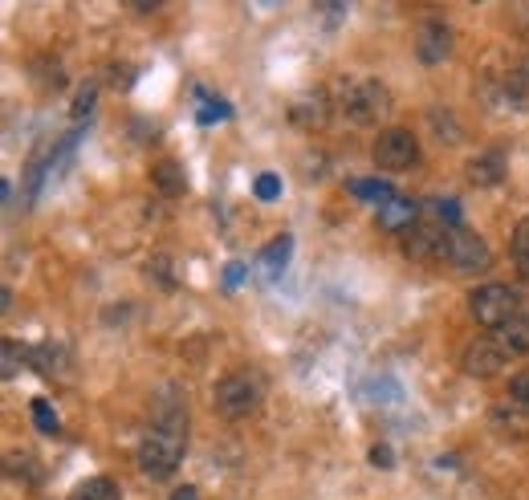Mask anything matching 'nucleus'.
Wrapping results in <instances>:
<instances>
[{"label": "nucleus", "instance_id": "8", "mask_svg": "<svg viewBox=\"0 0 529 500\" xmlns=\"http://www.w3.org/2000/svg\"><path fill=\"white\" fill-rule=\"evenodd\" d=\"M444 236H448V224H411L403 232V253L411 261H428V257H440V248H444Z\"/></svg>", "mask_w": 529, "mask_h": 500}, {"label": "nucleus", "instance_id": "25", "mask_svg": "<svg viewBox=\"0 0 529 500\" xmlns=\"http://www.w3.org/2000/svg\"><path fill=\"white\" fill-rule=\"evenodd\" d=\"M245 273H249L245 265H228V273H224V289H237V285L245 281Z\"/></svg>", "mask_w": 529, "mask_h": 500}, {"label": "nucleus", "instance_id": "6", "mask_svg": "<svg viewBox=\"0 0 529 500\" xmlns=\"http://www.w3.org/2000/svg\"><path fill=\"white\" fill-rule=\"evenodd\" d=\"M391 110V94L383 82H359L346 90V114L355 122H379Z\"/></svg>", "mask_w": 529, "mask_h": 500}, {"label": "nucleus", "instance_id": "26", "mask_svg": "<svg viewBox=\"0 0 529 500\" xmlns=\"http://www.w3.org/2000/svg\"><path fill=\"white\" fill-rule=\"evenodd\" d=\"M90 106H94V86H90V90H82V94H78V102H74V118H82V114H86V110H90Z\"/></svg>", "mask_w": 529, "mask_h": 500}, {"label": "nucleus", "instance_id": "16", "mask_svg": "<svg viewBox=\"0 0 529 500\" xmlns=\"http://www.w3.org/2000/svg\"><path fill=\"white\" fill-rule=\"evenodd\" d=\"M74 500H123V488L110 476H90L74 488Z\"/></svg>", "mask_w": 529, "mask_h": 500}, {"label": "nucleus", "instance_id": "13", "mask_svg": "<svg viewBox=\"0 0 529 500\" xmlns=\"http://www.w3.org/2000/svg\"><path fill=\"white\" fill-rule=\"evenodd\" d=\"M468 179H473L477 187L501 183V179H505V155H501V151H489V155H481L477 163H468Z\"/></svg>", "mask_w": 529, "mask_h": 500}, {"label": "nucleus", "instance_id": "2", "mask_svg": "<svg viewBox=\"0 0 529 500\" xmlns=\"http://www.w3.org/2000/svg\"><path fill=\"white\" fill-rule=\"evenodd\" d=\"M265 395V379L257 370H232L216 383V411L224 419H245L249 411H257Z\"/></svg>", "mask_w": 529, "mask_h": 500}, {"label": "nucleus", "instance_id": "22", "mask_svg": "<svg viewBox=\"0 0 529 500\" xmlns=\"http://www.w3.org/2000/svg\"><path fill=\"white\" fill-rule=\"evenodd\" d=\"M253 192H257V200H265V204H273V200L281 196V179H277L273 171H265V175H257V183H253Z\"/></svg>", "mask_w": 529, "mask_h": 500}, {"label": "nucleus", "instance_id": "5", "mask_svg": "<svg viewBox=\"0 0 529 500\" xmlns=\"http://www.w3.org/2000/svg\"><path fill=\"white\" fill-rule=\"evenodd\" d=\"M371 155H375V163H379L383 171H403V167H411V163L420 159V143H416V135H411V131L391 127V131H383V135L375 139Z\"/></svg>", "mask_w": 529, "mask_h": 500}, {"label": "nucleus", "instance_id": "14", "mask_svg": "<svg viewBox=\"0 0 529 500\" xmlns=\"http://www.w3.org/2000/svg\"><path fill=\"white\" fill-rule=\"evenodd\" d=\"M151 179H155V187H159L163 196H184V192H188V175H184V167H180V163H171V159L155 163Z\"/></svg>", "mask_w": 529, "mask_h": 500}, {"label": "nucleus", "instance_id": "9", "mask_svg": "<svg viewBox=\"0 0 529 500\" xmlns=\"http://www.w3.org/2000/svg\"><path fill=\"white\" fill-rule=\"evenodd\" d=\"M460 362H464V370L473 374V379H493V374H501V366H505V350L493 338H481L473 346H464Z\"/></svg>", "mask_w": 529, "mask_h": 500}, {"label": "nucleus", "instance_id": "18", "mask_svg": "<svg viewBox=\"0 0 529 500\" xmlns=\"http://www.w3.org/2000/svg\"><path fill=\"white\" fill-rule=\"evenodd\" d=\"M200 114H196V122L200 127H212V122H224V118H232V106L228 102H220V98H212V94H204L200 90Z\"/></svg>", "mask_w": 529, "mask_h": 500}, {"label": "nucleus", "instance_id": "3", "mask_svg": "<svg viewBox=\"0 0 529 500\" xmlns=\"http://www.w3.org/2000/svg\"><path fill=\"white\" fill-rule=\"evenodd\" d=\"M468 309H473V318L485 330H497L521 314V297L509 285H481V289H473V297H468Z\"/></svg>", "mask_w": 529, "mask_h": 500}, {"label": "nucleus", "instance_id": "10", "mask_svg": "<svg viewBox=\"0 0 529 500\" xmlns=\"http://www.w3.org/2000/svg\"><path fill=\"white\" fill-rule=\"evenodd\" d=\"M375 224H379L383 232H407L411 224H420V204L407 200V196H395V200H387V204L375 212Z\"/></svg>", "mask_w": 529, "mask_h": 500}, {"label": "nucleus", "instance_id": "19", "mask_svg": "<svg viewBox=\"0 0 529 500\" xmlns=\"http://www.w3.org/2000/svg\"><path fill=\"white\" fill-rule=\"evenodd\" d=\"M513 261H517V273L529 281V220H521L513 232Z\"/></svg>", "mask_w": 529, "mask_h": 500}, {"label": "nucleus", "instance_id": "27", "mask_svg": "<svg viewBox=\"0 0 529 500\" xmlns=\"http://www.w3.org/2000/svg\"><path fill=\"white\" fill-rule=\"evenodd\" d=\"M171 500H200V492H196L192 484H180V488L171 492Z\"/></svg>", "mask_w": 529, "mask_h": 500}, {"label": "nucleus", "instance_id": "15", "mask_svg": "<svg viewBox=\"0 0 529 500\" xmlns=\"http://www.w3.org/2000/svg\"><path fill=\"white\" fill-rule=\"evenodd\" d=\"M350 196L363 200V204H379V208H383V204L395 200L399 192H395L387 179H355V183H350Z\"/></svg>", "mask_w": 529, "mask_h": 500}, {"label": "nucleus", "instance_id": "17", "mask_svg": "<svg viewBox=\"0 0 529 500\" xmlns=\"http://www.w3.org/2000/svg\"><path fill=\"white\" fill-rule=\"evenodd\" d=\"M501 94H505V102H509L513 110H529V70H513V74L505 78Z\"/></svg>", "mask_w": 529, "mask_h": 500}, {"label": "nucleus", "instance_id": "12", "mask_svg": "<svg viewBox=\"0 0 529 500\" xmlns=\"http://www.w3.org/2000/svg\"><path fill=\"white\" fill-rule=\"evenodd\" d=\"M289 253H293V236H277V240H269L265 244V253H261V269H265V277L269 281H277L281 273H285V265H289Z\"/></svg>", "mask_w": 529, "mask_h": 500}, {"label": "nucleus", "instance_id": "4", "mask_svg": "<svg viewBox=\"0 0 529 500\" xmlns=\"http://www.w3.org/2000/svg\"><path fill=\"white\" fill-rule=\"evenodd\" d=\"M440 257H444L456 273H481V269H489V265H493L489 244H485L477 232H468L464 224H460V228H448Z\"/></svg>", "mask_w": 529, "mask_h": 500}, {"label": "nucleus", "instance_id": "24", "mask_svg": "<svg viewBox=\"0 0 529 500\" xmlns=\"http://www.w3.org/2000/svg\"><path fill=\"white\" fill-rule=\"evenodd\" d=\"M371 464H375V468H391V464H395L391 448H387V444H375V448H371Z\"/></svg>", "mask_w": 529, "mask_h": 500}, {"label": "nucleus", "instance_id": "11", "mask_svg": "<svg viewBox=\"0 0 529 500\" xmlns=\"http://www.w3.org/2000/svg\"><path fill=\"white\" fill-rule=\"evenodd\" d=\"M493 342L505 350V358H521V354H529V318H509L505 326H497L493 330Z\"/></svg>", "mask_w": 529, "mask_h": 500}, {"label": "nucleus", "instance_id": "23", "mask_svg": "<svg viewBox=\"0 0 529 500\" xmlns=\"http://www.w3.org/2000/svg\"><path fill=\"white\" fill-rule=\"evenodd\" d=\"M509 399H517V403H529V374H517V379L509 383Z\"/></svg>", "mask_w": 529, "mask_h": 500}, {"label": "nucleus", "instance_id": "7", "mask_svg": "<svg viewBox=\"0 0 529 500\" xmlns=\"http://www.w3.org/2000/svg\"><path fill=\"white\" fill-rule=\"evenodd\" d=\"M448 53H452V29L444 21H424L416 29V57L424 66H444Z\"/></svg>", "mask_w": 529, "mask_h": 500}, {"label": "nucleus", "instance_id": "20", "mask_svg": "<svg viewBox=\"0 0 529 500\" xmlns=\"http://www.w3.org/2000/svg\"><path fill=\"white\" fill-rule=\"evenodd\" d=\"M29 411H33V423H37V431H45V435H57V411L49 407V399H33V403H29Z\"/></svg>", "mask_w": 529, "mask_h": 500}, {"label": "nucleus", "instance_id": "1", "mask_svg": "<svg viewBox=\"0 0 529 500\" xmlns=\"http://www.w3.org/2000/svg\"><path fill=\"white\" fill-rule=\"evenodd\" d=\"M184 452H188V411L184 407L159 411V419L139 444V468L147 476H171L180 468Z\"/></svg>", "mask_w": 529, "mask_h": 500}, {"label": "nucleus", "instance_id": "21", "mask_svg": "<svg viewBox=\"0 0 529 500\" xmlns=\"http://www.w3.org/2000/svg\"><path fill=\"white\" fill-rule=\"evenodd\" d=\"M33 354L25 350V346H17V342H5V370H0V374H5V379H17V366H25Z\"/></svg>", "mask_w": 529, "mask_h": 500}]
</instances>
